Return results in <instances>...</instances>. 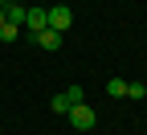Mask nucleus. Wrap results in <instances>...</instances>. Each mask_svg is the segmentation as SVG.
I'll list each match as a JSON object with an SVG mask.
<instances>
[{
    "label": "nucleus",
    "instance_id": "f257e3e1",
    "mask_svg": "<svg viewBox=\"0 0 147 135\" xmlns=\"http://www.w3.org/2000/svg\"><path fill=\"white\" fill-rule=\"evenodd\" d=\"M65 119H69V127H78V131H94L98 115H94V107H90V102H74Z\"/></svg>",
    "mask_w": 147,
    "mask_h": 135
},
{
    "label": "nucleus",
    "instance_id": "f03ea898",
    "mask_svg": "<svg viewBox=\"0 0 147 135\" xmlns=\"http://www.w3.org/2000/svg\"><path fill=\"white\" fill-rule=\"evenodd\" d=\"M45 16H49V29H53V33H65V29L74 25L69 4H53V8H45Z\"/></svg>",
    "mask_w": 147,
    "mask_h": 135
},
{
    "label": "nucleus",
    "instance_id": "7ed1b4c3",
    "mask_svg": "<svg viewBox=\"0 0 147 135\" xmlns=\"http://www.w3.org/2000/svg\"><path fill=\"white\" fill-rule=\"evenodd\" d=\"M41 29H49V16H45V8H29V12H25V37H37Z\"/></svg>",
    "mask_w": 147,
    "mask_h": 135
},
{
    "label": "nucleus",
    "instance_id": "20e7f679",
    "mask_svg": "<svg viewBox=\"0 0 147 135\" xmlns=\"http://www.w3.org/2000/svg\"><path fill=\"white\" fill-rule=\"evenodd\" d=\"M25 4H12V0H8V4H4V25H16V29H25Z\"/></svg>",
    "mask_w": 147,
    "mask_h": 135
},
{
    "label": "nucleus",
    "instance_id": "39448f33",
    "mask_svg": "<svg viewBox=\"0 0 147 135\" xmlns=\"http://www.w3.org/2000/svg\"><path fill=\"white\" fill-rule=\"evenodd\" d=\"M29 41H37L41 49H61V33H53V29H41L37 37H29Z\"/></svg>",
    "mask_w": 147,
    "mask_h": 135
},
{
    "label": "nucleus",
    "instance_id": "423d86ee",
    "mask_svg": "<svg viewBox=\"0 0 147 135\" xmlns=\"http://www.w3.org/2000/svg\"><path fill=\"white\" fill-rule=\"evenodd\" d=\"M69 107H74V102H69V94H65V90H61V94H53V102H49L53 115H69Z\"/></svg>",
    "mask_w": 147,
    "mask_h": 135
},
{
    "label": "nucleus",
    "instance_id": "0eeeda50",
    "mask_svg": "<svg viewBox=\"0 0 147 135\" xmlns=\"http://www.w3.org/2000/svg\"><path fill=\"white\" fill-rule=\"evenodd\" d=\"M106 94H110V98H127V82L123 78H110L106 82Z\"/></svg>",
    "mask_w": 147,
    "mask_h": 135
},
{
    "label": "nucleus",
    "instance_id": "6e6552de",
    "mask_svg": "<svg viewBox=\"0 0 147 135\" xmlns=\"http://www.w3.org/2000/svg\"><path fill=\"white\" fill-rule=\"evenodd\" d=\"M16 37H21V29H16V25H0V45L16 41Z\"/></svg>",
    "mask_w": 147,
    "mask_h": 135
},
{
    "label": "nucleus",
    "instance_id": "1a4fd4ad",
    "mask_svg": "<svg viewBox=\"0 0 147 135\" xmlns=\"http://www.w3.org/2000/svg\"><path fill=\"white\" fill-rule=\"evenodd\" d=\"M127 98H147V86L143 82H127Z\"/></svg>",
    "mask_w": 147,
    "mask_h": 135
},
{
    "label": "nucleus",
    "instance_id": "9d476101",
    "mask_svg": "<svg viewBox=\"0 0 147 135\" xmlns=\"http://www.w3.org/2000/svg\"><path fill=\"white\" fill-rule=\"evenodd\" d=\"M65 94H69V102H86V90H82V86H69Z\"/></svg>",
    "mask_w": 147,
    "mask_h": 135
},
{
    "label": "nucleus",
    "instance_id": "9b49d317",
    "mask_svg": "<svg viewBox=\"0 0 147 135\" xmlns=\"http://www.w3.org/2000/svg\"><path fill=\"white\" fill-rule=\"evenodd\" d=\"M0 25H4V8H0Z\"/></svg>",
    "mask_w": 147,
    "mask_h": 135
},
{
    "label": "nucleus",
    "instance_id": "f8f14e48",
    "mask_svg": "<svg viewBox=\"0 0 147 135\" xmlns=\"http://www.w3.org/2000/svg\"><path fill=\"white\" fill-rule=\"evenodd\" d=\"M4 4H8V0H0V8H4Z\"/></svg>",
    "mask_w": 147,
    "mask_h": 135
}]
</instances>
